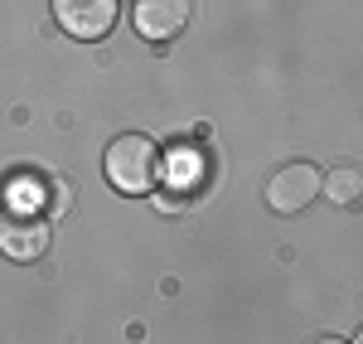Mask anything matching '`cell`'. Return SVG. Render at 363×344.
Returning a JSON list of instances; mask_svg holds the SVG:
<instances>
[{
	"instance_id": "obj_1",
	"label": "cell",
	"mask_w": 363,
	"mask_h": 344,
	"mask_svg": "<svg viewBox=\"0 0 363 344\" xmlns=\"http://www.w3.org/2000/svg\"><path fill=\"white\" fill-rule=\"evenodd\" d=\"M102 174H107V184H112L116 194H150L155 189V179H160V150L150 136H116L107 145V155H102Z\"/></svg>"
},
{
	"instance_id": "obj_2",
	"label": "cell",
	"mask_w": 363,
	"mask_h": 344,
	"mask_svg": "<svg viewBox=\"0 0 363 344\" xmlns=\"http://www.w3.org/2000/svg\"><path fill=\"white\" fill-rule=\"evenodd\" d=\"M54 5V20L63 34L83 39V44H97L107 39L116 25V0H49Z\"/></svg>"
},
{
	"instance_id": "obj_3",
	"label": "cell",
	"mask_w": 363,
	"mask_h": 344,
	"mask_svg": "<svg viewBox=\"0 0 363 344\" xmlns=\"http://www.w3.org/2000/svg\"><path fill=\"white\" fill-rule=\"evenodd\" d=\"M320 199V170L306 165V160H291V165H281L272 179H267V204H272V213H301L310 204Z\"/></svg>"
},
{
	"instance_id": "obj_4",
	"label": "cell",
	"mask_w": 363,
	"mask_h": 344,
	"mask_svg": "<svg viewBox=\"0 0 363 344\" xmlns=\"http://www.w3.org/2000/svg\"><path fill=\"white\" fill-rule=\"evenodd\" d=\"M189 20H194V0H136V5H131V25H136V34L150 39V44L179 39Z\"/></svg>"
},
{
	"instance_id": "obj_5",
	"label": "cell",
	"mask_w": 363,
	"mask_h": 344,
	"mask_svg": "<svg viewBox=\"0 0 363 344\" xmlns=\"http://www.w3.org/2000/svg\"><path fill=\"white\" fill-rule=\"evenodd\" d=\"M0 253L10 262H39L49 253V218L0 213Z\"/></svg>"
},
{
	"instance_id": "obj_6",
	"label": "cell",
	"mask_w": 363,
	"mask_h": 344,
	"mask_svg": "<svg viewBox=\"0 0 363 344\" xmlns=\"http://www.w3.org/2000/svg\"><path fill=\"white\" fill-rule=\"evenodd\" d=\"M320 189H325V199L330 204H354L363 194V174L354 165H339V170L320 174Z\"/></svg>"
},
{
	"instance_id": "obj_7",
	"label": "cell",
	"mask_w": 363,
	"mask_h": 344,
	"mask_svg": "<svg viewBox=\"0 0 363 344\" xmlns=\"http://www.w3.org/2000/svg\"><path fill=\"white\" fill-rule=\"evenodd\" d=\"M199 165H203L199 155H184V150H179V155L169 160V184H184V179H189V194H199V189H203V179H199Z\"/></svg>"
},
{
	"instance_id": "obj_8",
	"label": "cell",
	"mask_w": 363,
	"mask_h": 344,
	"mask_svg": "<svg viewBox=\"0 0 363 344\" xmlns=\"http://www.w3.org/2000/svg\"><path fill=\"white\" fill-rule=\"evenodd\" d=\"M320 344H344V340H320Z\"/></svg>"
}]
</instances>
